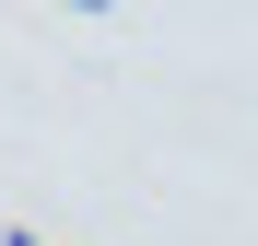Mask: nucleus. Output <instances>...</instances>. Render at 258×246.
Instances as JSON below:
<instances>
[{
    "label": "nucleus",
    "mask_w": 258,
    "mask_h": 246,
    "mask_svg": "<svg viewBox=\"0 0 258 246\" xmlns=\"http://www.w3.org/2000/svg\"><path fill=\"white\" fill-rule=\"evenodd\" d=\"M0 246H47V234H35V223H0Z\"/></svg>",
    "instance_id": "obj_1"
},
{
    "label": "nucleus",
    "mask_w": 258,
    "mask_h": 246,
    "mask_svg": "<svg viewBox=\"0 0 258 246\" xmlns=\"http://www.w3.org/2000/svg\"><path fill=\"white\" fill-rule=\"evenodd\" d=\"M47 12H82V24H94V12H106V0H47Z\"/></svg>",
    "instance_id": "obj_2"
}]
</instances>
